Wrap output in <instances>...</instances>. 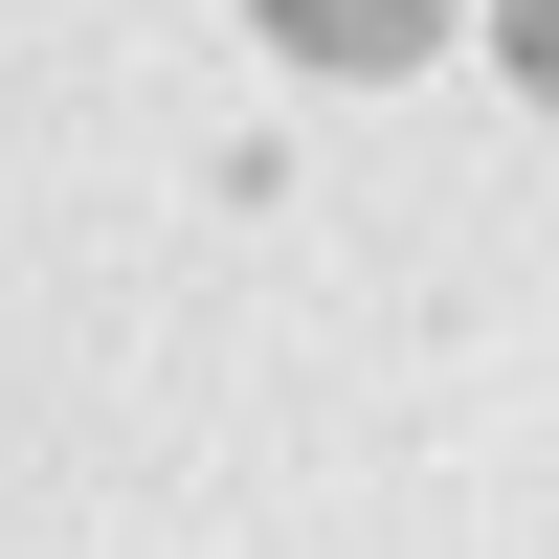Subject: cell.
Instances as JSON below:
<instances>
[{
	"mask_svg": "<svg viewBox=\"0 0 559 559\" xmlns=\"http://www.w3.org/2000/svg\"><path fill=\"white\" fill-rule=\"evenodd\" d=\"M292 23H313V45H403V0H292Z\"/></svg>",
	"mask_w": 559,
	"mask_h": 559,
	"instance_id": "obj_1",
	"label": "cell"
}]
</instances>
